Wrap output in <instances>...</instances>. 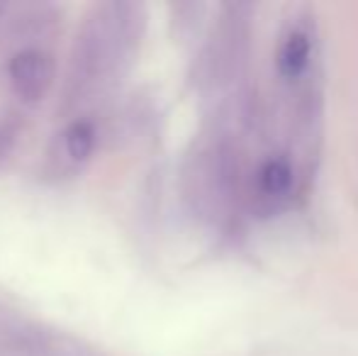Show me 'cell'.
I'll use <instances>...</instances> for the list:
<instances>
[{
    "instance_id": "obj_1",
    "label": "cell",
    "mask_w": 358,
    "mask_h": 356,
    "mask_svg": "<svg viewBox=\"0 0 358 356\" xmlns=\"http://www.w3.org/2000/svg\"><path fill=\"white\" fill-rule=\"evenodd\" d=\"M134 5L105 3L98 5L76 39L73 78L78 83H95L110 76L122 62L129 42L134 39Z\"/></svg>"
},
{
    "instance_id": "obj_2",
    "label": "cell",
    "mask_w": 358,
    "mask_h": 356,
    "mask_svg": "<svg viewBox=\"0 0 358 356\" xmlns=\"http://www.w3.org/2000/svg\"><path fill=\"white\" fill-rule=\"evenodd\" d=\"M8 78L13 93L24 105H39L57 81V62L47 49H20L8 62Z\"/></svg>"
},
{
    "instance_id": "obj_3",
    "label": "cell",
    "mask_w": 358,
    "mask_h": 356,
    "mask_svg": "<svg viewBox=\"0 0 358 356\" xmlns=\"http://www.w3.org/2000/svg\"><path fill=\"white\" fill-rule=\"evenodd\" d=\"M312 54V39L305 29L295 27L283 37L278 47V69L287 78H295L305 71Z\"/></svg>"
},
{
    "instance_id": "obj_4",
    "label": "cell",
    "mask_w": 358,
    "mask_h": 356,
    "mask_svg": "<svg viewBox=\"0 0 358 356\" xmlns=\"http://www.w3.org/2000/svg\"><path fill=\"white\" fill-rule=\"evenodd\" d=\"M95 127L88 120H73L66 129H64V149H66L69 159L73 162H85L95 149Z\"/></svg>"
},
{
    "instance_id": "obj_5",
    "label": "cell",
    "mask_w": 358,
    "mask_h": 356,
    "mask_svg": "<svg viewBox=\"0 0 358 356\" xmlns=\"http://www.w3.org/2000/svg\"><path fill=\"white\" fill-rule=\"evenodd\" d=\"M259 185L264 193L268 195H283L287 188L292 185V171L285 162L280 159H271L261 166L259 173Z\"/></svg>"
},
{
    "instance_id": "obj_6",
    "label": "cell",
    "mask_w": 358,
    "mask_h": 356,
    "mask_svg": "<svg viewBox=\"0 0 358 356\" xmlns=\"http://www.w3.org/2000/svg\"><path fill=\"white\" fill-rule=\"evenodd\" d=\"M8 147H10V134H5V132H0V159L8 154Z\"/></svg>"
},
{
    "instance_id": "obj_7",
    "label": "cell",
    "mask_w": 358,
    "mask_h": 356,
    "mask_svg": "<svg viewBox=\"0 0 358 356\" xmlns=\"http://www.w3.org/2000/svg\"><path fill=\"white\" fill-rule=\"evenodd\" d=\"M3 13H5V5H3V3H0V17H3Z\"/></svg>"
}]
</instances>
